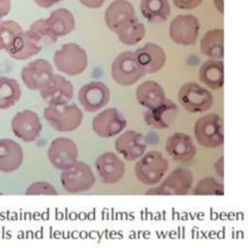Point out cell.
<instances>
[{
    "label": "cell",
    "mask_w": 248,
    "mask_h": 248,
    "mask_svg": "<svg viewBox=\"0 0 248 248\" xmlns=\"http://www.w3.org/2000/svg\"><path fill=\"white\" fill-rule=\"evenodd\" d=\"M173 5L180 10H193L200 6L202 0H171Z\"/></svg>",
    "instance_id": "obj_35"
},
{
    "label": "cell",
    "mask_w": 248,
    "mask_h": 248,
    "mask_svg": "<svg viewBox=\"0 0 248 248\" xmlns=\"http://www.w3.org/2000/svg\"><path fill=\"white\" fill-rule=\"evenodd\" d=\"M145 35V26L136 16L118 34L119 41L126 46H134L140 43Z\"/></svg>",
    "instance_id": "obj_30"
},
{
    "label": "cell",
    "mask_w": 248,
    "mask_h": 248,
    "mask_svg": "<svg viewBox=\"0 0 248 248\" xmlns=\"http://www.w3.org/2000/svg\"><path fill=\"white\" fill-rule=\"evenodd\" d=\"M30 29L41 37L44 44H53L57 41V37H55L49 30L46 18H40L33 21L30 25Z\"/></svg>",
    "instance_id": "obj_33"
},
{
    "label": "cell",
    "mask_w": 248,
    "mask_h": 248,
    "mask_svg": "<svg viewBox=\"0 0 248 248\" xmlns=\"http://www.w3.org/2000/svg\"><path fill=\"white\" fill-rule=\"evenodd\" d=\"M14 135L24 142L35 141L42 133V122L39 115L31 109L16 112L11 121Z\"/></svg>",
    "instance_id": "obj_10"
},
{
    "label": "cell",
    "mask_w": 248,
    "mask_h": 248,
    "mask_svg": "<svg viewBox=\"0 0 248 248\" xmlns=\"http://www.w3.org/2000/svg\"><path fill=\"white\" fill-rule=\"evenodd\" d=\"M11 0H0V19L5 17L11 11Z\"/></svg>",
    "instance_id": "obj_36"
},
{
    "label": "cell",
    "mask_w": 248,
    "mask_h": 248,
    "mask_svg": "<svg viewBox=\"0 0 248 248\" xmlns=\"http://www.w3.org/2000/svg\"><path fill=\"white\" fill-rule=\"evenodd\" d=\"M114 147L126 161L132 162L145 153L147 144L142 134L135 130H128L116 139Z\"/></svg>",
    "instance_id": "obj_18"
},
{
    "label": "cell",
    "mask_w": 248,
    "mask_h": 248,
    "mask_svg": "<svg viewBox=\"0 0 248 248\" xmlns=\"http://www.w3.org/2000/svg\"><path fill=\"white\" fill-rule=\"evenodd\" d=\"M95 168L102 181L106 184H115L125 174V164L111 151L100 154L95 160Z\"/></svg>",
    "instance_id": "obj_19"
},
{
    "label": "cell",
    "mask_w": 248,
    "mask_h": 248,
    "mask_svg": "<svg viewBox=\"0 0 248 248\" xmlns=\"http://www.w3.org/2000/svg\"><path fill=\"white\" fill-rule=\"evenodd\" d=\"M169 169V162L160 151L150 150L144 153L135 165L138 180L148 186L159 183Z\"/></svg>",
    "instance_id": "obj_2"
},
{
    "label": "cell",
    "mask_w": 248,
    "mask_h": 248,
    "mask_svg": "<svg viewBox=\"0 0 248 248\" xmlns=\"http://www.w3.org/2000/svg\"><path fill=\"white\" fill-rule=\"evenodd\" d=\"M41 37L31 29L20 31L6 49L8 55L15 60H26L37 55L43 47Z\"/></svg>",
    "instance_id": "obj_12"
},
{
    "label": "cell",
    "mask_w": 248,
    "mask_h": 248,
    "mask_svg": "<svg viewBox=\"0 0 248 248\" xmlns=\"http://www.w3.org/2000/svg\"><path fill=\"white\" fill-rule=\"evenodd\" d=\"M26 195H57L55 187L46 181H37L28 186Z\"/></svg>",
    "instance_id": "obj_34"
},
{
    "label": "cell",
    "mask_w": 248,
    "mask_h": 248,
    "mask_svg": "<svg viewBox=\"0 0 248 248\" xmlns=\"http://www.w3.org/2000/svg\"><path fill=\"white\" fill-rule=\"evenodd\" d=\"M44 118L58 132H73L80 126L83 113L76 104L68 103L62 106H47L44 109Z\"/></svg>",
    "instance_id": "obj_3"
},
{
    "label": "cell",
    "mask_w": 248,
    "mask_h": 248,
    "mask_svg": "<svg viewBox=\"0 0 248 248\" xmlns=\"http://www.w3.org/2000/svg\"><path fill=\"white\" fill-rule=\"evenodd\" d=\"M140 67L146 74L159 72L166 64V52L158 45L147 43L134 52Z\"/></svg>",
    "instance_id": "obj_21"
},
{
    "label": "cell",
    "mask_w": 248,
    "mask_h": 248,
    "mask_svg": "<svg viewBox=\"0 0 248 248\" xmlns=\"http://www.w3.org/2000/svg\"><path fill=\"white\" fill-rule=\"evenodd\" d=\"M200 32L199 19L194 15L176 16L170 23L169 34L177 45L192 46L198 40Z\"/></svg>",
    "instance_id": "obj_11"
},
{
    "label": "cell",
    "mask_w": 248,
    "mask_h": 248,
    "mask_svg": "<svg viewBox=\"0 0 248 248\" xmlns=\"http://www.w3.org/2000/svg\"><path fill=\"white\" fill-rule=\"evenodd\" d=\"M178 112L177 105L172 100L166 98L161 105L144 112V121L153 129H167L174 122Z\"/></svg>",
    "instance_id": "obj_22"
},
{
    "label": "cell",
    "mask_w": 248,
    "mask_h": 248,
    "mask_svg": "<svg viewBox=\"0 0 248 248\" xmlns=\"http://www.w3.org/2000/svg\"><path fill=\"white\" fill-rule=\"evenodd\" d=\"M214 6L218 10V12L223 15L224 13V1L223 0H214Z\"/></svg>",
    "instance_id": "obj_40"
},
{
    "label": "cell",
    "mask_w": 248,
    "mask_h": 248,
    "mask_svg": "<svg viewBox=\"0 0 248 248\" xmlns=\"http://www.w3.org/2000/svg\"><path fill=\"white\" fill-rule=\"evenodd\" d=\"M198 143L205 148H218L224 143L223 119L217 113H207L197 119L194 126Z\"/></svg>",
    "instance_id": "obj_4"
},
{
    "label": "cell",
    "mask_w": 248,
    "mask_h": 248,
    "mask_svg": "<svg viewBox=\"0 0 248 248\" xmlns=\"http://www.w3.org/2000/svg\"><path fill=\"white\" fill-rule=\"evenodd\" d=\"M83 6L89 9H98L101 8L106 0H78Z\"/></svg>",
    "instance_id": "obj_37"
},
{
    "label": "cell",
    "mask_w": 248,
    "mask_h": 248,
    "mask_svg": "<svg viewBox=\"0 0 248 248\" xmlns=\"http://www.w3.org/2000/svg\"><path fill=\"white\" fill-rule=\"evenodd\" d=\"M140 10L142 16L154 24L165 22L171 13L169 0H141Z\"/></svg>",
    "instance_id": "obj_28"
},
{
    "label": "cell",
    "mask_w": 248,
    "mask_h": 248,
    "mask_svg": "<svg viewBox=\"0 0 248 248\" xmlns=\"http://www.w3.org/2000/svg\"><path fill=\"white\" fill-rule=\"evenodd\" d=\"M61 1L63 0H34L35 4L40 7V8H43V9H47V8H50L51 6L57 4V3H60Z\"/></svg>",
    "instance_id": "obj_38"
},
{
    "label": "cell",
    "mask_w": 248,
    "mask_h": 248,
    "mask_svg": "<svg viewBox=\"0 0 248 248\" xmlns=\"http://www.w3.org/2000/svg\"><path fill=\"white\" fill-rule=\"evenodd\" d=\"M20 24L15 20H1L0 21V51L6 50L12 44L15 37L22 31Z\"/></svg>",
    "instance_id": "obj_31"
},
{
    "label": "cell",
    "mask_w": 248,
    "mask_h": 248,
    "mask_svg": "<svg viewBox=\"0 0 248 248\" xmlns=\"http://www.w3.org/2000/svg\"><path fill=\"white\" fill-rule=\"evenodd\" d=\"M193 193L197 196H222L224 185L213 177H204L197 183Z\"/></svg>",
    "instance_id": "obj_32"
},
{
    "label": "cell",
    "mask_w": 248,
    "mask_h": 248,
    "mask_svg": "<svg viewBox=\"0 0 248 248\" xmlns=\"http://www.w3.org/2000/svg\"><path fill=\"white\" fill-rule=\"evenodd\" d=\"M214 168H215L216 173H217L220 177H223V175H224V163H223V157H221L219 160H217V161L215 162Z\"/></svg>",
    "instance_id": "obj_39"
},
{
    "label": "cell",
    "mask_w": 248,
    "mask_h": 248,
    "mask_svg": "<svg viewBox=\"0 0 248 248\" xmlns=\"http://www.w3.org/2000/svg\"><path fill=\"white\" fill-rule=\"evenodd\" d=\"M110 73L112 79L122 86L133 85L145 76L138 64L134 52L130 50L123 51L115 57L110 67Z\"/></svg>",
    "instance_id": "obj_7"
},
{
    "label": "cell",
    "mask_w": 248,
    "mask_h": 248,
    "mask_svg": "<svg viewBox=\"0 0 248 248\" xmlns=\"http://www.w3.org/2000/svg\"><path fill=\"white\" fill-rule=\"evenodd\" d=\"M46 155L52 167L56 170H64L78 161V150L72 139L59 137L50 142Z\"/></svg>",
    "instance_id": "obj_9"
},
{
    "label": "cell",
    "mask_w": 248,
    "mask_h": 248,
    "mask_svg": "<svg viewBox=\"0 0 248 248\" xmlns=\"http://www.w3.org/2000/svg\"><path fill=\"white\" fill-rule=\"evenodd\" d=\"M39 91L42 99L48 106L68 104L74 96L72 82L58 74H54L51 79Z\"/></svg>",
    "instance_id": "obj_15"
},
{
    "label": "cell",
    "mask_w": 248,
    "mask_h": 248,
    "mask_svg": "<svg viewBox=\"0 0 248 248\" xmlns=\"http://www.w3.org/2000/svg\"><path fill=\"white\" fill-rule=\"evenodd\" d=\"M199 79L212 90L220 89L224 84V63L221 59H208L199 70Z\"/></svg>",
    "instance_id": "obj_26"
},
{
    "label": "cell",
    "mask_w": 248,
    "mask_h": 248,
    "mask_svg": "<svg viewBox=\"0 0 248 248\" xmlns=\"http://www.w3.org/2000/svg\"><path fill=\"white\" fill-rule=\"evenodd\" d=\"M53 75L52 65L47 60L39 58L22 67L20 78L28 89L40 90L51 79Z\"/></svg>",
    "instance_id": "obj_16"
},
{
    "label": "cell",
    "mask_w": 248,
    "mask_h": 248,
    "mask_svg": "<svg viewBox=\"0 0 248 248\" xmlns=\"http://www.w3.org/2000/svg\"><path fill=\"white\" fill-rule=\"evenodd\" d=\"M55 68L67 76H77L85 71L88 57L85 49L76 43H67L53 54Z\"/></svg>",
    "instance_id": "obj_1"
},
{
    "label": "cell",
    "mask_w": 248,
    "mask_h": 248,
    "mask_svg": "<svg viewBox=\"0 0 248 248\" xmlns=\"http://www.w3.org/2000/svg\"><path fill=\"white\" fill-rule=\"evenodd\" d=\"M109 99V88L106 83L99 80L88 82L78 90V102L88 112L100 110L108 104Z\"/></svg>",
    "instance_id": "obj_14"
},
{
    "label": "cell",
    "mask_w": 248,
    "mask_h": 248,
    "mask_svg": "<svg viewBox=\"0 0 248 248\" xmlns=\"http://www.w3.org/2000/svg\"><path fill=\"white\" fill-rule=\"evenodd\" d=\"M136 98L140 105L147 109L161 105L166 97L164 88L155 80H145L136 89Z\"/></svg>",
    "instance_id": "obj_24"
},
{
    "label": "cell",
    "mask_w": 248,
    "mask_h": 248,
    "mask_svg": "<svg viewBox=\"0 0 248 248\" xmlns=\"http://www.w3.org/2000/svg\"><path fill=\"white\" fill-rule=\"evenodd\" d=\"M46 22L55 37H63L75 30V17L71 11L65 8H58L52 11Z\"/></svg>",
    "instance_id": "obj_25"
},
{
    "label": "cell",
    "mask_w": 248,
    "mask_h": 248,
    "mask_svg": "<svg viewBox=\"0 0 248 248\" xmlns=\"http://www.w3.org/2000/svg\"><path fill=\"white\" fill-rule=\"evenodd\" d=\"M127 126L124 115L115 108H105L92 120V129L101 138H112Z\"/></svg>",
    "instance_id": "obj_13"
},
{
    "label": "cell",
    "mask_w": 248,
    "mask_h": 248,
    "mask_svg": "<svg viewBox=\"0 0 248 248\" xmlns=\"http://www.w3.org/2000/svg\"><path fill=\"white\" fill-rule=\"evenodd\" d=\"M21 97V89L16 79L9 77L0 78V109L15 106Z\"/></svg>",
    "instance_id": "obj_29"
},
{
    "label": "cell",
    "mask_w": 248,
    "mask_h": 248,
    "mask_svg": "<svg viewBox=\"0 0 248 248\" xmlns=\"http://www.w3.org/2000/svg\"><path fill=\"white\" fill-rule=\"evenodd\" d=\"M194 181V175L191 170L186 169H175L163 182L154 188L145 192V195L157 196H181L186 195L191 189Z\"/></svg>",
    "instance_id": "obj_8"
},
{
    "label": "cell",
    "mask_w": 248,
    "mask_h": 248,
    "mask_svg": "<svg viewBox=\"0 0 248 248\" xmlns=\"http://www.w3.org/2000/svg\"><path fill=\"white\" fill-rule=\"evenodd\" d=\"M0 195H2V193H1V192H0Z\"/></svg>",
    "instance_id": "obj_41"
},
{
    "label": "cell",
    "mask_w": 248,
    "mask_h": 248,
    "mask_svg": "<svg viewBox=\"0 0 248 248\" xmlns=\"http://www.w3.org/2000/svg\"><path fill=\"white\" fill-rule=\"evenodd\" d=\"M60 182L65 191L77 194L91 189L95 183V175L89 165L77 161L73 166L62 170Z\"/></svg>",
    "instance_id": "obj_6"
},
{
    "label": "cell",
    "mask_w": 248,
    "mask_h": 248,
    "mask_svg": "<svg viewBox=\"0 0 248 248\" xmlns=\"http://www.w3.org/2000/svg\"><path fill=\"white\" fill-rule=\"evenodd\" d=\"M165 148L174 161L181 164L190 162L197 154V147L192 138L182 132L171 134L166 140Z\"/></svg>",
    "instance_id": "obj_20"
},
{
    "label": "cell",
    "mask_w": 248,
    "mask_h": 248,
    "mask_svg": "<svg viewBox=\"0 0 248 248\" xmlns=\"http://www.w3.org/2000/svg\"><path fill=\"white\" fill-rule=\"evenodd\" d=\"M177 100L181 107L191 113L204 112L213 104V96L210 91L195 81L181 85L177 93Z\"/></svg>",
    "instance_id": "obj_5"
},
{
    "label": "cell",
    "mask_w": 248,
    "mask_h": 248,
    "mask_svg": "<svg viewBox=\"0 0 248 248\" xmlns=\"http://www.w3.org/2000/svg\"><path fill=\"white\" fill-rule=\"evenodd\" d=\"M200 49L209 59H222L224 57V30L215 28L206 31L201 40Z\"/></svg>",
    "instance_id": "obj_27"
},
{
    "label": "cell",
    "mask_w": 248,
    "mask_h": 248,
    "mask_svg": "<svg viewBox=\"0 0 248 248\" xmlns=\"http://www.w3.org/2000/svg\"><path fill=\"white\" fill-rule=\"evenodd\" d=\"M135 17V8L128 0H114L105 11V22L115 34H118Z\"/></svg>",
    "instance_id": "obj_17"
},
{
    "label": "cell",
    "mask_w": 248,
    "mask_h": 248,
    "mask_svg": "<svg viewBox=\"0 0 248 248\" xmlns=\"http://www.w3.org/2000/svg\"><path fill=\"white\" fill-rule=\"evenodd\" d=\"M23 162V150L19 143L11 139H0V171L13 172Z\"/></svg>",
    "instance_id": "obj_23"
}]
</instances>
